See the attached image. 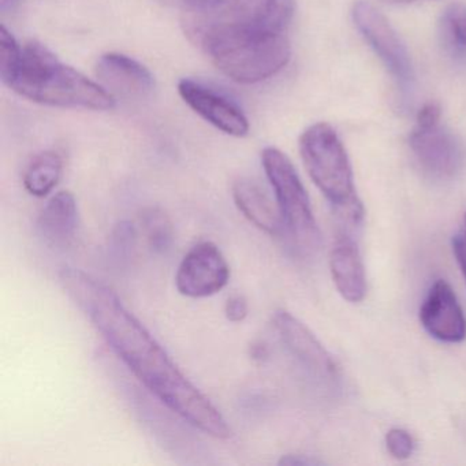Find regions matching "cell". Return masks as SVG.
I'll return each mask as SVG.
<instances>
[{
    "instance_id": "1",
    "label": "cell",
    "mask_w": 466,
    "mask_h": 466,
    "mask_svg": "<svg viewBox=\"0 0 466 466\" xmlns=\"http://www.w3.org/2000/svg\"><path fill=\"white\" fill-rule=\"evenodd\" d=\"M59 283L111 350L163 405L207 435L230 438L231 428L222 413L190 383L110 288L86 272L69 267L59 271Z\"/></svg>"
},
{
    "instance_id": "2",
    "label": "cell",
    "mask_w": 466,
    "mask_h": 466,
    "mask_svg": "<svg viewBox=\"0 0 466 466\" xmlns=\"http://www.w3.org/2000/svg\"><path fill=\"white\" fill-rule=\"evenodd\" d=\"M9 88L39 105L107 111L116 97L102 86L62 64L46 46L29 42Z\"/></svg>"
},
{
    "instance_id": "3",
    "label": "cell",
    "mask_w": 466,
    "mask_h": 466,
    "mask_svg": "<svg viewBox=\"0 0 466 466\" xmlns=\"http://www.w3.org/2000/svg\"><path fill=\"white\" fill-rule=\"evenodd\" d=\"M294 0H196L182 10V29L203 50L211 43L261 32H286Z\"/></svg>"
},
{
    "instance_id": "4",
    "label": "cell",
    "mask_w": 466,
    "mask_h": 466,
    "mask_svg": "<svg viewBox=\"0 0 466 466\" xmlns=\"http://www.w3.org/2000/svg\"><path fill=\"white\" fill-rule=\"evenodd\" d=\"M201 51L223 75L239 84L268 80L289 64L291 56L286 32H263L222 40Z\"/></svg>"
},
{
    "instance_id": "5",
    "label": "cell",
    "mask_w": 466,
    "mask_h": 466,
    "mask_svg": "<svg viewBox=\"0 0 466 466\" xmlns=\"http://www.w3.org/2000/svg\"><path fill=\"white\" fill-rule=\"evenodd\" d=\"M299 154L310 178L335 209L360 203L345 147L329 125L308 127L299 137Z\"/></svg>"
},
{
    "instance_id": "6",
    "label": "cell",
    "mask_w": 466,
    "mask_h": 466,
    "mask_svg": "<svg viewBox=\"0 0 466 466\" xmlns=\"http://www.w3.org/2000/svg\"><path fill=\"white\" fill-rule=\"evenodd\" d=\"M261 163L274 189L283 228L288 230L299 249L308 253L318 249L320 244L318 223L313 217L307 190L293 163L274 147L264 149Z\"/></svg>"
},
{
    "instance_id": "7",
    "label": "cell",
    "mask_w": 466,
    "mask_h": 466,
    "mask_svg": "<svg viewBox=\"0 0 466 466\" xmlns=\"http://www.w3.org/2000/svg\"><path fill=\"white\" fill-rule=\"evenodd\" d=\"M351 15L354 25L383 62L397 83L398 88H400L403 95H408L413 89V65L405 45L395 29L376 7L362 0L354 5Z\"/></svg>"
},
{
    "instance_id": "8",
    "label": "cell",
    "mask_w": 466,
    "mask_h": 466,
    "mask_svg": "<svg viewBox=\"0 0 466 466\" xmlns=\"http://www.w3.org/2000/svg\"><path fill=\"white\" fill-rule=\"evenodd\" d=\"M409 146L421 170L433 179L451 181L465 170V146L441 124L414 127L409 137Z\"/></svg>"
},
{
    "instance_id": "9",
    "label": "cell",
    "mask_w": 466,
    "mask_h": 466,
    "mask_svg": "<svg viewBox=\"0 0 466 466\" xmlns=\"http://www.w3.org/2000/svg\"><path fill=\"white\" fill-rule=\"evenodd\" d=\"M230 267L222 250L211 241L195 245L179 264L177 290L189 299L214 296L228 286Z\"/></svg>"
},
{
    "instance_id": "10",
    "label": "cell",
    "mask_w": 466,
    "mask_h": 466,
    "mask_svg": "<svg viewBox=\"0 0 466 466\" xmlns=\"http://www.w3.org/2000/svg\"><path fill=\"white\" fill-rule=\"evenodd\" d=\"M275 331L289 353L310 373L326 383H335L339 370L331 354L304 323L286 310L274 315Z\"/></svg>"
},
{
    "instance_id": "11",
    "label": "cell",
    "mask_w": 466,
    "mask_h": 466,
    "mask_svg": "<svg viewBox=\"0 0 466 466\" xmlns=\"http://www.w3.org/2000/svg\"><path fill=\"white\" fill-rule=\"evenodd\" d=\"M178 92L196 114L226 135L244 137L249 133L244 111L222 92L190 78L179 81Z\"/></svg>"
},
{
    "instance_id": "12",
    "label": "cell",
    "mask_w": 466,
    "mask_h": 466,
    "mask_svg": "<svg viewBox=\"0 0 466 466\" xmlns=\"http://www.w3.org/2000/svg\"><path fill=\"white\" fill-rule=\"evenodd\" d=\"M420 320L428 334L447 343L462 342L466 338V318L452 289L444 280L433 283L428 291Z\"/></svg>"
},
{
    "instance_id": "13",
    "label": "cell",
    "mask_w": 466,
    "mask_h": 466,
    "mask_svg": "<svg viewBox=\"0 0 466 466\" xmlns=\"http://www.w3.org/2000/svg\"><path fill=\"white\" fill-rule=\"evenodd\" d=\"M95 73L100 86L113 96L144 97L154 89L151 72L140 62L122 54L111 53L100 56Z\"/></svg>"
},
{
    "instance_id": "14",
    "label": "cell",
    "mask_w": 466,
    "mask_h": 466,
    "mask_svg": "<svg viewBox=\"0 0 466 466\" xmlns=\"http://www.w3.org/2000/svg\"><path fill=\"white\" fill-rule=\"evenodd\" d=\"M332 279L343 299L360 302L367 294V277L361 253L349 231L340 234L329 256Z\"/></svg>"
},
{
    "instance_id": "15",
    "label": "cell",
    "mask_w": 466,
    "mask_h": 466,
    "mask_svg": "<svg viewBox=\"0 0 466 466\" xmlns=\"http://www.w3.org/2000/svg\"><path fill=\"white\" fill-rule=\"evenodd\" d=\"M78 228V209L75 196L70 192L56 193L46 204L37 219V230L46 242L64 247L72 241Z\"/></svg>"
},
{
    "instance_id": "16",
    "label": "cell",
    "mask_w": 466,
    "mask_h": 466,
    "mask_svg": "<svg viewBox=\"0 0 466 466\" xmlns=\"http://www.w3.org/2000/svg\"><path fill=\"white\" fill-rule=\"evenodd\" d=\"M233 198L237 208L250 223L268 234H278L283 228L278 206L261 189L258 182L241 178L233 185Z\"/></svg>"
},
{
    "instance_id": "17",
    "label": "cell",
    "mask_w": 466,
    "mask_h": 466,
    "mask_svg": "<svg viewBox=\"0 0 466 466\" xmlns=\"http://www.w3.org/2000/svg\"><path fill=\"white\" fill-rule=\"evenodd\" d=\"M62 170L64 162L56 152L46 151L37 155L24 176L26 192L35 198H46L50 195L61 179Z\"/></svg>"
},
{
    "instance_id": "18",
    "label": "cell",
    "mask_w": 466,
    "mask_h": 466,
    "mask_svg": "<svg viewBox=\"0 0 466 466\" xmlns=\"http://www.w3.org/2000/svg\"><path fill=\"white\" fill-rule=\"evenodd\" d=\"M439 40L451 58L466 61V6L450 5L439 20Z\"/></svg>"
},
{
    "instance_id": "19",
    "label": "cell",
    "mask_w": 466,
    "mask_h": 466,
    "mask_svg": "<svg viewBox=\"0 0 466 466\" xmlns=\"http://www.w3.org/2000/svg\"><path fill=\"white\" fill-rule=\"evenodd\" d=\"M23 48L18 45L15 37L7 31L6 26L0 28V77L5 86L12 83L13 77L20 65Z\"/></svg>"
},
{
    "instance_id": "20",
    "label": "cell",
    "mask_w": 466,
    "mask_h": 466,
    "mask_svg": "<svg viewBox=\"0 0 466 466\" xmlns=\"http://www.w3.org/2000/svg\"><path fill=\"white\" fill-rule=\"evenodd\" d=\"M144 226H146L147 236H148L149 244L157 252H163L170 247L173 239V228L167 217L159 209H149L144 217Z\"/></svg>"
},
{
    "instance_id": "21",
    "label": "cell",
    "mask_w": 466,
    "mask_h": 466,
    "mask_svg": "<svg viewBox=\"0 0 466 466\" xmlns=\"http://www.w3.org/2000/svg\"><path fill=\"white\" fill-rule=\"evenodd\" d=\"M386 446L392 457L406 460L413 454L414 441L408 431L392 428L387 432Z\"/></svg>"
},
{
    "instance_id": "22",
    "label": "cell",
    "mask_w": 466,
    "mask_h": 466,
    "mask_svg": "<svg viewBox=\"0 0 466 466\" xmlns=\"http://www.w3.org/2000/svg\"><path fill=\"white\" fill-rule=\"evenodd\" d=\"M249 307L247 299L241 294H234L226 301L225 315L231 323H241L247 319Z\"/></svg>"
},
{
    "instance_id": "23",
    "label": "cell",
    "mask_w": 466,
    "mask_h": 466,
    "mask_svg": "<svg viewBox=\"0 0 466 466\" xmlns=\"http://www.w3.org/2000/svg\"><path fill=\"white\" fill-rule=\"evenodd\" d=\"M441 108L436 102H430L422 106L417 113L416 127H431L441 124Z\"/></svg>"
},
{
    "instance_id": "24",
    "label": "cell",
    "mask_w": 466,
    "mask_h": 466,
    "mask_svg": "<svg viewBox=\"0 0 466 466\" xmlns=\"http://www.w3.org/2000/svg\"><path fill=\"white\" fill-rule=\"evenodd\" d=\"M452 248H454L455 258H457L458 264H460L463 277L466 279V237H455L454 241H452Z\"/></svg>"
},
{
    "instance_id": "25",
    "label": "cell",
    "mask_w": 466,
    "mask_h": 466,
    "mask_svg": "<svg viewBox=\"0 0 466 466\" xmlns=\"http://www.w3.org/2000/svg\"><path fill=\"white\" fill-rule=\"evenodd\" d=\"M280 465H319V461L312 460V458L305 457V455H286L279 461Z\"/></svg>"
},
{
    "instance_id": "26",
    "label": "cell",
    "mask_w": 466,
    "mask_h": 466,
    "mask_svg": "<svg viewBox=\"0 0 466 466\" xmlns=\"http://www.w3.org/2000/svg\"><path fill=\"white\" fill-rule=\"evenodd\" d=\"M157 4L163 5V6L167 7H177V9H185V7L192 5L196 0H157Z\"/></svg>"
},
{
    "instance_id": "27",
    "label": "cell",
    "mask_w": 466,
    "mask_h": 466,
    "mask_svg": "<svg viewBox=\"0 0 466 466\" xmlns=\"http://www.w3.org/2000/svg\"><path fill=\"white\" fill-rule=\"evenodd\" d=\"M387 2H391V4H410L414 0H387Z\"/></svg>"
},
{
    "instance_id": "28",
    "label": "cell",
    "mask_w": 466,
    "mask_h": 466,
    "mask_svg": "<svg viewBox=\"0 0 466 466\" xmlns=\"http://www.w3.org/2000/svg\"><path fill=\"white\" fill-rule=\"evenodd\" d=\"M2 2V7L9 6V5L15 4L17 0H0Z\"/></svg>"
},
{
    "instance_id": "29",
    "label": "cell",
    "mask_w": 466,
    "mask_h": 466,
    "mask_svg": "<svg viewBox=\"0 0 466 466\" xmlns=\"http://www.w3.org/2000/svg\"><path fill=\"white\" fill-rule=\"evenodd\" d=\"M465 223H466V217H465Z\"/></svg>"
}]
</instances>
